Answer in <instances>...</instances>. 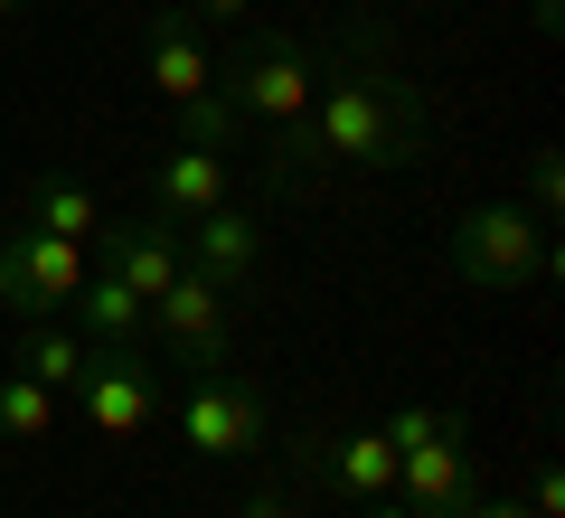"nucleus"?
<instances>
[{
	"label": "nucleus",
	"mask_w": 565,
	"mask_h": 518,
	"mask_svg": "<svg viewBox=\"0 0 565 518\" xmlns=\"http://www.w3.org/2000/svg\"><path fill=\"white\" fill-rule=\"evenodd\" d=\"M10 368H29V378L47 387V397H76V378H85V330L76 320H20V359Z\"/></svg>",
	"instance_id": "nucleus-14"
},
{
	"label": "nucleus",
	"mask_w": 565,
	"mask_h": 518,
	"mask_svg": "<svg viewBox=\"0 0 565 518\" xmlns=\"http://www.w3.org/2000/svg\"><path fill=\"white\" fill-rule=\"evenodd\" d=\"M386 443H396V490L424 518H462L481 499V453H471L462 415H444V405H396L386 415Z\"/></svg>",
	"instance_id": "nucleus-3"
},
{
	"label": "nucleus",
	"mask_w": 565,
	"mask_h": 518,
	"mask_svg": "<svg viewBox=\"0 0 565 518\" xmlns=\"http://www.w3.org/2000/svg\"><path fill=\"white\" fill-rule=\"evenodd\" d=\"M151 85H161L170 114H180L189 95L217 85V57H207V29H199L189 0H161V10H151Z\"/></svg>",
	"instance_id": "nucleus-10"
},
{
	"label": "nucleus",
	"mask_w": 565,
	"mask_h": 518,
	"mask_svg": "<svg viewBox=\"0 0 565 518\" xmlns=\"http://www.w3.org/2000/svg\"><path fill=\"white\" fill-rule=\"evenodd\" d=\"M95 264L114 283H132V302H161L170 274H180V226L141 218V226H95Z\"/></svg>",
	"instance_id": "nucleus-11"
},
{
	"label": "nucleus",
	"mask_w": 565,
	"mask_h": 518,
	"mask_svg": "<svg viewBox=\"0 0 565 518\" xmlns=\"http://www.w3.org/2000/svg\"><path fill=\"white\" fill-rule=\"evenodd\" d=\"M66 320L85 330V349H141L151 302H132V283H114L104 264H85V283H76V302H66Z\"/></svg>",
	"instance_id": "nucleus-13"
},
{
	"label": "nucleus",
	"mask_w": 565,
	"mask_h": 518,
	"mask_svg": "<svg viewBox=\"0 0 565 518\" xmlns=\"http://www.w3.org/2000/svg\"><path fill=\"white\" fill-rule=\"evenodd\" d=\"M217 85H226V104H236L245 123H264V133H274V160H264L274 199H302V189H311L302 123H311V85H321V57H311L302 39H282V29H255V39H245L236 57L217 66Z\"/></svg>",
	"instance_id": "nucleus-2"
},
{
	"label": "nucleus",
	"mask_w": 565,
	"mask_h": 518,
	"mask_svg": "<svg viewBox=\"0 0 565 518\" xmlns=\"http://www.w3.org/2000/svg\"><path fill=\"white\" fill-rule=\"evenodd\" d=\"M29 226H47V236H76V245H95L104 208H95V189H85L76 170H39V180H29Z\"/></svg>",
	"instance_id": "nucleus-15"
},
{
	"label": "nucleus",
	"mask_w": 565,
	"mask_h": 518,
	"mask_svg": "<svg viewBox=\"0 0 565 518\" xmlns=\"http://www.w3.org/2000/svg\"><path fill=\"white\" fill-rule=\"evenodd\" d=\"M170 424H180V443L207 453V462H245V453L274 443V405H264L245 378H226V368L217 378H189L180 405H170Z\"/></svg>",
	"instance_id": "nucleus-6"
},
{
	"label": "nucleus",
	"mask_w": 565,
	"mask_h": 518,
	"mask_svg": "<svg viewBox=\"0 0 565 518\" xmlns=\"http://www.w3.org/2000/svg\"><path fill=\"white\" fill-rule=\"evenodd\" d=\"M527 518H565V480H556V462H537V472H527Z\"/></svg>",
	"instance_id": "nucleus-20"
},
{
	"label": "nucleus",
	"mask_w": 565,
	"mask_h": 518,
	"mask_svg": "<svg viewBox=\"0 0 565 518\" xmlns=\"http://www.w3.org/2000/svg\"><path fill=\"white\" fill-rule=\"evenodd\" d=\"M207 208H226V151L180 141V151L151 160V218H161V226H199Z\"/></svg>",
	"instance_id": "nucleus-12"
},
{
	"label": "nucleus",
	"mask_w": 565,
	"mask_h": 518,
	"mask_svg": "<svg viewBox=\"0 0 565 518\" xmlns=\"http://www.w3.org/2000/svg\"><path fill=\"white\" fill-rule=\"evenodd\" d=\"M444 264L471 283V293H537L556 274V226H537L527 208H462L444 226Z\"/></svg>",
	"instance_id": "nucleus-4"
},
{
	"label": "nucleus",
	"mask_w": 565,
	"mask_h": 518,
	"mask_svg": "<svg viewBox=\"0 0 565 518\" xmlns=\"http://www.w3.org/2000/svg\"><path fill=\"white\" fill-rule=\"evenodd\" d=\"M462 518H527V509H509V499H490V490H481V499H471Z\"/></svg>",
	"instance_id": "nucleus-23"
},
{
	"label": "nucleus",
	"mask_w": 565,
	"mask_h": 518,
	"mask_svg": "<svg viewBox=\"0 0 565 518\" xmlns=\"http://www.w3.org/2000/svg\"><path fill=\"white\" fill-rule=\"evenodd\" d=\"M85 283V245L47 226H0V320H57Z\"/></svg>",
	"instance_id": "nucleus-5"
},
{
	"label": "nucleus",
	"mask_w": 565,
	"mask_h": 518,
	"mask_svg": "<svg viewBox=\"0 0 565 518\" xmlns=\"http://www.w3.org/2000/svg\"><path fill=\"white\" fill-rule=\"evenodd\" d=\"M57 434V397H47L39 378H29V368H0V443H47Z\"/></svg>",
	"instance_id": "nucleus-17"
},
{
	"label": "nucleus",
	"mask_w": 565,
	"mask_h": 518,
	"mask_svg": "<svg viewBox=\"0 0 565 518\" xmlns=\"http://www.w3.org/2000/svg\"><path fill=\"white\" fill-rule=\"evenodd\" d=\"M189 10H207V20H245L255 0H189Z\"/></svg>",
	"instance_id": "nucleus-22"
},
{
	"label": "nucleus",
	"mask_w": 565,
	"mask_h": 518,
	"mask_svg": "<svg viewBox=\"0 0 565 518\" xmlns=\"http://www.w3.org/2000/svg\"><path fill=\"white\" fill-rule=\"evenodd\" d=\"M180 236H189V274H207V283H217V293H245V283H255L264 274V218H255V208H236V199H226V208H207V218L199 226H180Z\"/></svg>",
	"instance_id": "nucleus-9"
},
{
	"label": "nucleus",
	"mask_w": 565,
	"mask_h": 518,
	"mask_svg": "<svg viewBox=\"0 0 565 518\" xmlns=\"http://www.w3.org/2000/svg\"><path fill=\"white\" fill-rule=\"evenodd\" d=\"M236 133H245V114L226 104V85H207V95L180 104V141H199V151H236Z\"/></svg>",
	"instance_id": "nucleus-18"
},
{
	"label": "nucleus",
	"mask_w": 565,
	"mask_h": 518,
	"mask_svg": "<svg viewBox=\"0 0 565 518\" xmlns=\"http://www.w3.org/2000/svg\"><path fill=\"white\" fill-rule=\"evenodd\" d=\"M359 518H424V509L405 490H377V499H359Z\"/></svg>",
	"instance_id": "nucleus-21"
},
{
	"label": "nucleus",
	"mask_w": 565,
	"mask_h": 518,
	"mask_svg": "<svg viewBox=\"0 0 565 518\" xmlns=\"http://www.w3.org/2000/svg\"><path fill=\"white\" fill-rule=\"evenodd\" d=\"M76 405L104 443H132L141 424L161 415V387H151V359L141 349H85V378H76Z\"/></svg>",
	"instance_id": "nucleus-7"
},
{
	"label": "nucleus",
	"mask_w": 565,
	"mask_h": 518,
	"mask_svg": "<svg viewBox=\"0 0 565 518\" xmlns=\"http://www.w3.org/2000/svg\"><path fill=\"white\" fill-rule=\"evenodd\" d=\"M415 10H444V0H415Z\"/></svg>",
	"instance_id": "nucleus-26"
},
{
	"label": "nucleus",
	"mask_w": 565,
	"mask_h": 518,
	"mask_svg": "<svg viewBox=\"0 0 565 518\" xmlns=\"http://www.w3.org/2000/svg\"><path fill=\"white\" fill-rule=\"evenodd\" d=\"M424 141H434V114H424V85L396 66V47L349 39L340 57L311 85V123H302V160L321 180L330 160L349 170H415Z\"/></svg>",
	"instance_id": "nucleus-1"
},
{
	"label": "nucleus",
	"mask_w": 565,
	"mask_h": 518,
	"mask_svg": "<svg viewBox=\"0 0 565 518\" xmlns=\"http://www.w3.org/2000/svg\"><path fill=\"white\" fill-rule=\"evenodd\" d=\"M556 208H565V160L556 151H527V218L556 226Z\"/></svg>",
	"instance_id": "nucleus-19"
},
{
	"label": "nucleus",
	"mask_w": 565,
	"mask_h": 518,
	"mask_svg": "<svg viewBox=\"0 0 565 518\" xmlns=\"http://www.w3.org/2000/svg\"><path fill=\"white\" fill-rule=\"evenodd\" d=\"M245 518H292V509H282V499L264 490V499H245Z\"/></svg>",
	"instance_id": "nucleus-24"
},
{
	"label": "nucleus",
	"mask_w": 565,
	"mask_h": 518,
	"mask_svg": "<svg viewBox=\"0 0 565 518\" xmlns=\"http://www.w3.org/2000/svg\"><path fill=\"white\" fill-rule=\"evenodd\" d=\"M151 330L170 339V359H180L189 378H217L226 368V293L207 274H189V264L170 274V293L151 302Z\"/></svg>",
	"instance_id": "nucleus-8"
},
{
	"label": "nucleus",
	"mask_w": 565,
	"mask_h": 518,
	"mask_svg": "<svg viewBox=\"0 0 565 518\" xmlns=\"http://www.w3.org/2000/svg\"><path fill=\"white\" fill-rule=\"evenodd\" d=\"M20 10H39V0H0V20H20Z\"/></svg>",
	"instance_id": "nucleus-25"
},
{
	"label": "nucleus",
	"mask_w": 565,
	"mask_h": 518,
	"mask_svg": "<svg viewBox=\"0 0 565 518\" xmlns=\"http://www.w3.org/2000/svg\"><path fill=\"white\" fill-rule=\"evenodd\" d=\"M330 480H340L349 499L396 490V443H386V424H377V434H340V443H330Z\"/></svg>",
	"instance_id": "nucleus-16"
}]
</instances>
